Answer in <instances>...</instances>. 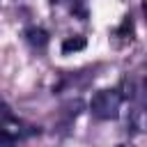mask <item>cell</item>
<instances>
[{
    "label": "cell",
    "mask_w": 147,
    "mask_h": 147,
    "mask_svg": "<svg viewBox=\"0 0 147 147\" xmlns=\"http://www.w3.org/2000/svg\"><path fill=\"white\" fill-rule=\"evenodd\" d=\"M122 99L124 96L117 90H99L90 101V110L96 119H115L119 115Z\"/></svg>",
    "instance_id": "obj_1"
},
{
    "label": "cell",
    "mask_w": 147,
    "mask_h": 147,
    "mask_svg": "<svg viewBox=\"0 0 147 147\" xmlns=\"http://www.w3.org/2000/svg\"><path fill=\"white\" fill-rule=\"evenodd\" d=\"M126 126H129L133 133H145V131H147V103H136V106L129 110Z\"/></svg>",
    "instance_id": "obj_2"
},
{
    "label": "cell",
    "mask_w": 147,
    "mask_h": 147,
    "mask_svg": "<svg viewBox=\"0 0 147 147\" xmlns=\"http://www.w3.org/2000/svg\"><path fill=\"white\" fill-rule=\"evenodd\" d=\"M25 39H28L30 46H34V48H44V46L48 44V32L41 30V28H28V30H25Z\"/></svg>",
    "instance_id": "obj_3"
},
{
    "label": "cell",
    "mask_w": 147,
    "mask_h": 147,
    "mask_svg": "<svg viewBox=\"0 0 147 147\" xmlns=\"http://www.w3.org/2000/svg\"><path fill=\"white\" fill-rule=\"evenodd\" d=\"M80 48H85L83 37H69L62 41V53H71V51H80Z\"/></svg>",
    "instance_id": "obj_4"
},
{
    "label": "cell",
    "mask_w": 147,
    "mask_h": 147,
    "mask_svg": "<svg viewBox=\"0 0 147 147\" xmlns=\"http://www.w3.org/2000/svg\"><path fill=\"white\" fill-rule=\"evenodd\" d=\"M16 142H18V140H14V138L7 136V133L0 136V147H16Z\"/></svg>",
    "instance_id": "obj_5"
},
{
    "label": "cell",
    "mask_w": 147,
    "mask_h": 147,
    "mask_svg": "<svg viewBox=\"0 0 147 147\" xmlns=\"http://www.w3.org/2000/svg\"><path fill=\"white\" fill-rule=\"evenodd\" d=\"M145 87H147V78H145Z\"/></svg>",
    "instance_id": "obj_6"
}]
</instances>
